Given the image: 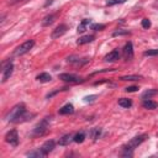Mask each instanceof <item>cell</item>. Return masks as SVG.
I'll return each mask as SVG.
<instances>
[{
  "instance_id": "6da1fadb",
  "label": "cell",
  "mask_w": 158,
  "mask_h": 158,
  "mask_svg": "<svg viewBox=\"0 0 158 158\" xmlns=\"http://www.w3.org/2000/svg\"><path fill=\"white\" fill-rule=\"evenodd\" d=\"M147 138V135H139V136H136V137H133L127 144H125L123 147H122V156L123 157H131L132 154H133V149L136 148V147H138L144 139Z\"/></svg>"
},
{
  "instance_id": "7a4b0ae2",
  "label": "cell",
  "mask_w": 158,
  "mask_h": 158,
  "mask_svg": "<svg viewBox=\"0 0 158 158\" xmlns=\"http://www.w3.org/2000/svg\"><path fill=\"white\" fill-rule=\"evenodd\" d=\"M26 112V106H25V104H17V105H15L12 109H11V111L6 115V121H9V122H20V118L23 116V114Z\"/></svg>"
},
{
  "instance_id": "3957f363",
  "label": "cell",
  "mask_w": 158,
  "mask_h": 158,
  "mask_svg": "<svg viewBox=\"0 0 158 158\" xmlns=\"http://www.w3.org/2000/svg\"><path fill=\"white\" fill-rule=\"evenodd\" d=\"M49 121H51V117H44L40 123H37V126L32 131V136H43L48 131Z\"/></svg>"
},
{
  "instance_id": "277c9868",
  "label": "cell",
  "mask_w": 158,
  "mask_h": 158,
  "mask_svg": "<svg viewBox=\"0 0 158 158\" xmlns=\"http://www.w3.org/2000/svg\"><path fill=\"white\" fill-rule=\"evenodd\" d=\"M35 46V41L33 40H28L26 42H23L22 44H20L16 49H15V56H22L26 54L27 52H30V49H32Z\"/></svg>"
},
{
  "instance_id": "5b68a950",
  "label": "cell",
  "mask_w": 158,
  "mask_h": 158,
  "mask_svg": "<svg viewBox=\"0 0 158 158\" xmlns=\"http://www.w3.org/2000/svg\"><path fill=\"white\" fill-rule=\"evenodd\" d=\"M59 79L65 81V83H72V84H75V83H81L83 79L75 74H69V73H62L59 74Z\"/></svg>"
},
{
  "instance_id": "8992f818",
  "label": "cell",
  "mask_w": 158,
  "mask_h": 158,
  "mask_svg": "<svg viewBox=\"0 0 158 158\" xmlns=\"http://www.w3.org/2000/svg\"><path fill=\"white\" fill-rule=\"evenodd\" d=\"M5 141L12 146V147H16L19 144V135H17V131L16 130H10L6 136H5Z\"/></svg>"
},
{
  "instance_id": "52a82bcc",
  "label": "cell",
  "mask_w": 158,
  "mask_h": 158,
  "mask_svg": "<svg viewBox=\"0 0 158 158\" xmlns=\"http://www.w3.org/2000/svg\"><path fill=\"white\" fill-rule=\"evenodd\" d=\"M68 31V26L67 25H64V23H62V25H59V26H57L53 31H52V33H51V37L53 38V40H56V38H59V37H62L65 32Z\"/></svg>"
},
{
  "instance_id": "ba28073f",
  "label": "cell",
  "mask_w": 158,
  "mask_h": 158,
  "mask_svg": "<svg viewBox=\"0 0 158 158\" xmlns=\"http://www.w3.org/2000/svg\"><path fill=\"white\" fill-rule=\"evenodd\" d=\"M123 57L126 60H130L133 58V46H132V42L128 41L126 42L125 47H123Z\"/></svg>"
},
{
  "instance_id": "9c48e42d",
  "label": "cell",
  "mask_w": 158,
  "mask_h": 158,
  "mask_svg": "<svg viewBox=\"0 0 158 158\" xmlns=\"http://www.w3.org/2000/svg\"><path fill=\"white\" fill-rule=\"evenodd\" d=\"M14 70V64L11 62H9L7 64H4V69H2V83H5L12 74Z\"/></svg>"
},
{
  "instance_id": "30bf717a",
  "label": "cell",
  "mask_w": 158,
  "mask_h": 158,
  "mask_svg": "<svg viewBox=\"0 0 158 158\" xmlns=\"http://www.w3.org/2000/svg\"><path fill=\"white\" fill-rule=\"evenodd\" d=\"M54 146H56V143H54V141H46L41 147H40V149H41V152L43 153V156L46 157L49 152H52L53 151V148H54Z\"/></svg>"
},
{
  "instance_id": "8fae6325",
  "label": "cell",
  "mask_w": 158,
  "mask_h": 158,
  "mask_svg": "<svg viewBox=\"0 0 158 158\" xmlns=\"http://www.w3.org/2000/svg\"><path fill=\"white\" fill-rule=\"evenodd\" d=\"M67 62L69 64H73V65H83V64L88 63V59L86 58H79L77 56H70L67 58Z\"/></svg>"
},
{
  "instance_id": "7c38bea8",
  "label": "cell",
  "mask_w": 158,
  "mask_h": 158,
  "mask_svg": "<svg viewBox=\"0 0 158 158\" xmlns=\"http://www.w3.org/2000/svg\"><path fill=\"white\" fill-rule=\"evenodd\" d=\"M120 58V52L118 49H112L111 52H109L106 56H105V60L106 62H115Z\"/></svg>"
},
{
  "instance_id": "4fadbf2b",
  "label": "cell",
  "mask_w": 158,
  "mask_h": 158,
  "mask_svg": "<svg viewBox=\"0 0 158 158\" xmlns=\"http://www.w3.org/2000/svg\"><path fill=\"white\" fill-rule=\"evenodd\" d=\"M59 115H69V114H73L74 112V106L72 104H65L63 107L59 109Z\"/></svg>"
},
{
  "instance_id": "5bb4252c",
  "label": "cell",
  "mask_w": 158,
  "mask_h": 158,
  "mask_svg": "<svg viewBox=\"0 0 158 158\" xmlns=\"http://www.w3.org/2000/svg\"><path fill=\"white\" fill-rule=\"evenodd\" d=\"M94 35H86V36H81L78 38L77 41V44H85V43H90L94 41Z\"/></svg>"
},
{
  "instance_id": "9a60e30c",
  "label": "cell",
  "mask_w": 158,
  "mask_h": 158,
  "mask_svg": "<svg viewBox=\"0 0 158 158\" xmlns=\"http://www.w3.org/2000/svg\"><path fill=\"white\" fill-rule=\"evenodd\" d=\"M73 137L74 136H72V135H64L62 138L58 139V144L59 146H68L73 141Z\"/></svg>"
},
{
  "instance_id": "2e32d148",
  "label": "cell",
  "mask_w": 158,
  "mask_h": 158,
  "mask_svg": "<svg viewBox=\"0 0 158 158\" xmlns=\"http://www.w3.org/2000/svg\"><path fill=\"white\" fill-rule=\"evenodd\" d=\"M90 22H91L90 19H84V20L79 23V26H78V28H77V32H78V33H83V32L86 30V26L90 25Z\"/></svg>"
},
{
  "instance_id": "e0dca14e",
  "label": "cell",
  "mask_w": 158,
  "mask_h": 158,
  "mask_svg": "<svg viewBox=\"0 0 158 158\" xmlns=\"http://www.w3.org/2000/svg\"><path fill=\"white\" fill-rule=\"evenodd\" d=\"M142 105H143L144 109H149V110H154V109L158 106V104H157L156 101L151 100V99H144V101H143Z\"/></svg>"
},
{
  "instance_id": "ac0fdd59",
  "label": "cell",
  "mask_w": 158,
  "mask_h": 158,
  "mask_svg": "<svg viewBox=\"0 0 158 158\" xmlns=\"http://www.w3.org/2000/svg\"><path fill=\"white\" fill-rule=\"evenodd\" d=\"M36 79H37L38 81H41V83H48V81L52 80V77H51V74H48V73H41V74L37 75Z\"/></svg>"
},
{
  "instance_id": "d6986e66",
  "label": "cell",
  "mask_w": 158,
  "mask_h": 158,
  "mask_svg": "<svg viewBox=\"0 0 158 158\" xmlns=\"http://www.w3.org/2000/svg\"><path fill=\"white\" fill-rule=\"evenodd\" d=\"M118 105H120L121 107L128 109V107H131V106H132V101H131L130 99H126V98H121V99H118Z\"/></svg>"
},
{
  "instance_id": "ffe728a7",
  "label": "cell",
  "mask_w": 158,
  "mask_h": 158,
  "mask_svg": "<svg viewBox=\"0 0 158 158\" xmlns=\"http://www.w3.org/2000/svg\"><path fill=\"white\" fill-rule=\"evenodd\" d=\"M54 19H56V15L54 14H51V15H47L44 19H43V21H42V26H49L53 21H54Z\"/></svg>"
},
{
  "instance_id": "44dd1931",
  "label": "cell",
  "mask_w": 158,
  "mask_h": 158,
  "mask_svg": "<svg viewBox=\"0 0 158 158\" xmlns=\"http://www.w3.org/2000/svg\"><path fill=\"white\" fill-rule=\"evenodd\" d=\"M158 94V90L157 89H148V90H146L143 94H142V98L143 99H151L152 96H154V95H157Z\"/></svg>"
},
{
  "instance_id": "7402d4cb",
  "label": "cell",
  "mask_w": 158,
  "mask_h": 158,
  "mask_svg": "<svg viewBox=\"0 0 158 158\" xmlns=\"http://www.w3.org/2000/svg\"><path fill=\"white\" fill-rule=\"evenodd\" d=\"M120 79L123 81H135V80L142 79V77L141 75H125V77H121Z\"/></svg>"
},
{
  "instance_id": "603a6c76",
  "label": "cell",
  "mask_w": 158,
  "mask_h": 158,
  "mask_svg": "<svg viewBox=\"0 0 158 158\" xmlns=\"http://www.w3.org/2000/svg\"><path fill=\"white\" fill-rule=\"evenodd\" d=\"M84 139H85L84 132H79V133L74 135V137H73V142H75V143H83Z\"/></svg>"
},
{
  "instance_id": "cb8c5ba5",
  "label": "cell",
  "mask_w": 158,
  "mask_h": 158,
  "mask_svg": "<svg viewBox=\"0 0 158 158\" xmlns=\"http://www.w3.org/2000/svg\"><path fill=\"white\" fill-rule=\"evenodd\" d=\"M27 156H28V157H40V158H41V157H44V156H43V153L41 152V149H40V148H38L37 151L28 152V153H27Z\"/></svg>"
},
{
  "instance_id": "d4e9b609",
  "label": "cell",
  "mask_w": 158,
  "mask_h": 158,
  "mask_svg": "<svg viewBox=\"0 0 158 158\" xmlns=\"http://www.w3.org/2000/svg\"><path fill=\"white\" fill-rule=\"evenodd\" d=\"M105 28V25H102V23H93L91 25V30H94V31H102Z\"/></svg>"
},
{
  "instance_id": "484cf974",
  "label": "cell",
  "mask_w": 158,
  "mask_h": 158,
  "mask_svg": "<svg viewBox=\"0 0 158 158\" xmlns=\"http://www.w3.org/2000/svg\"><path fill=\"white\" fill-rule=\"evenodd\" d=\"M126 0H107L106 1V5L107 6H112V5H116V4H123Z\"/></svg>"
},
{
  "instance_id": "4316f807",
  "label": "cell",
  "mask_w": 158,
  "mask_h": 158,
  "mask_svg": "<svg viewBox=\"0 0 158 158\" xmlns=\"http://www.w3.org/2000/svg\"><path fill=\"white\" fill-rule=\"evenodd\" d=\"M158 54V49H148V51H146L144 53H143V56H157Z\"/></svg>"
},
{
  "instance_id": "83f0119b",
  "label": "cell",
  "mask_w": 158,
  "mask_h": 158,
  "mask_svg": "<svg viewBox=\"0 0 158 158\" xmlns=\"http://www.w3.org/2000/svg\"><path fill=\"white\" fill-rule=\"evenodd\" d=\"M141 25H142L143 28H149L151 27V21L148 19H143L142 22H141Z\"/></svg>"
},
{
  "instance_id": "f1b7e54d",
  "label": "cell",
  "mask_w": 158,
  "mask_h": 158,
  "mask_svg": "<svg viewBox=\"0 0 158 158\" xmlns=\"http://www.w3.org/2000/svg\"><path fill=\"white\" fill-rule=\"evenodd\" d=\"M91 136H93L94 139H96V138L100 136V128H94V130H91Z\"/></svg>"
},
{
  "instance_id": "f546056e",
  "label": "cell",
  "mask_w": 158,
  "mask_h": 158,
  "mask_svg": "<svg viewBox=\"0 0 158 158\" xmlns=\"http://www.w3.org/2000/svg\"><path fill=\"white\" fill-rule=\"evenodd\" d=\"M128 33V31H122V30H118V31H115L114 33H112V36L115 37V36H121V35H127Z\"/></svg>"
},
{
  "instance_id": "4dcf8cb0",
  "label": "cell",
  "mask_w": 158,
  "mask_h": 158,
  "mask_svg": "<svg viewBox=\"0 0 158 158\" xmlns=\"http://www.w3.org/2000/svg\"><path fill=\"white\" fill-rule=\"evenodd\" d=\"M127 93H132V91H137L138 90V86H127L126 89H125Z\"/></svg>"
},
{
  "instance_id": "1f68e13d",
  "label": "cell",
  "mask_w": 158,
  "mask_h": 158,
  "mask_svg": "<svg viewBox=\"0 0 158 158\" xmlns=\"http://www.w3.org/2000/svg\"><path fill=\"white\" fill-rule=\"evenodd\" d=\"M95 98H96V95H90V96H85V98H84V101H86V102H88V101H94V99H95Z\"/></svg>"
},
{
  "instance_id": "d6a6232c",
  "label": "cell",
  "mask_w": 158,
  "mask_h": 158,
  "mask_svg": "<svg viewBox=\"0 0 158 158\" xmlns=\"http://www.w3.org/2000/svg\"><path fill=\"white\" fill-rule=\"evenodd\" d=\"M20 1H25V0H12L11 4H16V2H20Z\"/></svg>"
}]
</instances>
